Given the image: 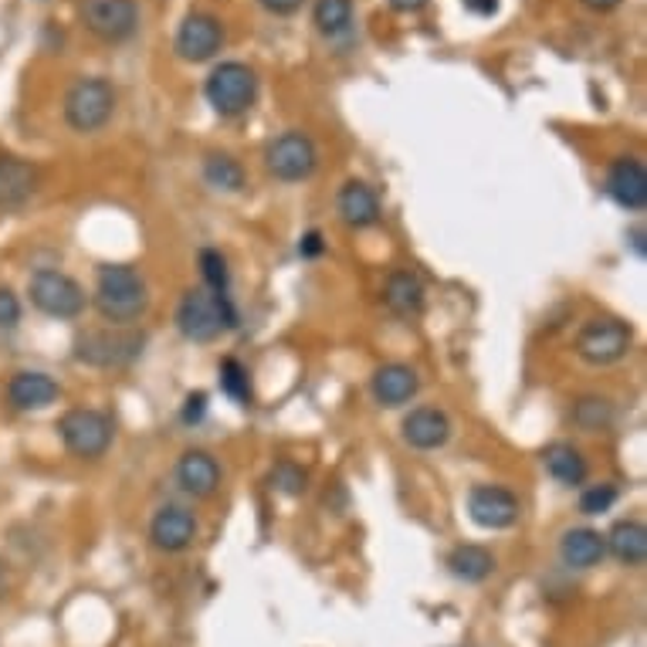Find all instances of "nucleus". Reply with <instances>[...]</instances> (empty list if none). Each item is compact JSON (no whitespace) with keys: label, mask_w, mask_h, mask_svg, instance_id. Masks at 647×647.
Instances as JSON below:
<instances>
[{"label":"nucleus","mask_w":647,"mask_h":647,"mask_svg":"<svg viewBox=\"0 0 647 647\" xmlns=\"http://www.w3.org/2000/svg\"><path fill=\"white\" fill-rule=\"evenodd\" d=\"M92 305L112 326H133L150 309V289L143 272L133 265H102L95 275Z\"/></svg>","instance_id":"1"},{"label":"nucleus","mask_w":647,"mask_h":647,"mask_svg":"<svg viewBox=\"0 0 647 647\" xmlns=\"http://www.w3.org/2000/svg\"><path fill=\"white\" fill-rule=\"evenodd\" d=\"M173 322H176V330H180L183 340L208 346L221 333L237 330L241 315H237L231 295H214L208 289H186L180 305H176Z\"/></svg>","instance_id":"2"},{"label":"nucleus","mask_w":647,"mask_h":647,"mask_svg":"<svg viewBox=\"0 0 647 647\" xmlns=\"http://www.w3.org/2000/svg\"><path fill=\"white\" fill-rule=\"evenodd\" d=\"M61 112H64L69 129H75V133H82V137L99 133L115 112V85L102 75L75 79L72 89L64 92Z\"/></svg>","instance_id":"3"},{"label":"nucleus","mask_w":647,"mask_h":647,"mask_svg":"<svg viewBox=\"0 0 647 647\" xmlns=\"http://www.w3.org/2000/svg\"><path fill=\"white\" fill-rule=\"evenodd\" d=\"M143 346H146V333H140V330H125V326H115V330H89V333H82L75 340L72 356L82 366L119 370V366L137 363L143 356Z\"/></svg>","instance_id":"4"},{"label":"nucleus","mask_w":647,"mask_h":647,"mask_svg":"<svg viewBox=\"0 0 647 647\" xmlns=\"http://www.w3.org/2000/svg\"><path fill=\"white\" fill-rule=\"evenodd\" d=\"M204 95L218 115H244L257 99V75L244 61H221L204 82Z\"/></svg>","instance_id":"5"},{"label":"nucleus","mask_w":647,"mask_h":647,"mask_svg":"<svg viewBox=\"0 0 647 647\" xmlns=\"http://www.w3.org/2000/svg\"><path fill=\"white\" fill-rule=\"evenodd\" d=\"M28 295H31V305L48 315V319H79L89 305V295L85 289L58 269H38L28 282Z\"/></svg>","instance_id":"6"},{"label":"nucleus","mask_w":647,"mask_h":647,"mask_svg":"<svg viewBox=\"0 0 647 647\" xmlns=\"http://www.w3.org/2000/svg\"><path fill=\"white\" fill-rule=\"evenodd\" d=\"M630 346H634L630 322L614 319V315L590 319L576 336V356L587 366H614L630 353Z\"/></svg>","instance_id":"7"},{"label":"nucleus","mask_w":647,"mask_h":647,"mask_svg":"<svg viewBox=\"0 0 647 647\" xmlns=\"http://www.w3.org/2000/svg\"><path fill=\"white\" fill-rule=\"evenodd\" d=\"M79 24L92 38L105 44H119L137 34L140 8L137 0H79Z\"/></svg>","instance_id":"8"},{"label":"nucleus","mask_w":647,"mask_h":647,"mask_svg":"<svg viewBox=\"0 0 647 647\" xmlns=\"http://www.w3.org/2000/svg\"><path fill=\"white\" fill-rule=\"evenodd\" d=\"M58 434H61V444L69 447V455L82 462H95L112 444V421L102 411L79 407L58 421Z\"/></svg>","instance_id":"9"},{"label":"nucleus","mask_w":647,"mask_h":647,"mask_svg":"<svg viewBox=\"0 0 647 647\" xmlns=\"http://www.w3.org/2000/svg\"><path fill=\"white\" fill-rule=\"evenodd\" d=\"M315 166H319V150L312 137L299 133V129H289V133L275 137L265 146V170L282 183H302L315 173Z\"/></svg>","instance_id":"10"},{"label":"nucleus","mask_w":647,"mask_h":647,"mask_svg":"<svg viewBox=\"0 0 647 647\" xmlns=\"http://www.w3.org/2000/svg\"><path fill=\"white\" fill-rule=\"evenodd\" d=\"M519 512H523L519 498L502 485H475L468 492V519L478 529H488V533L512 529L519 523Z\"/></svg>","instance_id":"11"},{"label":"nucleus","mask_w":647,"mask_h":647,"mask_svg":"<svg viewBox=\"0 0 647 647\" xmlns=\"http://www.w3.org/2000/svg\"><path fill=\"white\" fill-rule=\"evenodd\" d=\"M224 44V28L214 14H204V11H193L180 21L176 28V38H173V51L183 58V61H211Z\"/></svg>","instance_id":"12"},{"label":"nucleus","mask_w":647,"mask_h":647,"mask_svg":"<svg viewBox=\"0 0 647 647\" xmlns=\"http://www.w3.org/2000/svg\"><path fill=\"white\" fill-rule=\"evenodd\" d=\"M198 539V515L183 505H163L156 508L153 523H150V543L160 553H183Z\"/></svg>","instance_id":"13"},{"label":"nucleus","mask_w":647,"mask_h":647,"mask_svg":"<svg viewBox=\"0 0 647 647\" xmlns=\"http://www.w3.org/2000/svg\"><path fill=\"white\" fill-rule=\"evenodd\" d=\"M607 193L610 201L627 211V214H637L647 208V170L640 160L634 156H617L607 170Z\"/></svg>","instance_id":"14"},{"label":"nucleus","mask_w":647,"mask_h":647,"mask_svg":"<svg viewBox=\"0 0 647 647\" xmlns=\"http://www.w3.org/2000/svg\"><path fill=\"white\" fill-rule=\"evenodd\" d=\"M417 391H421V376H417V370L407 366V363H383V366L373 373V380H370V394H373V401H376L380 407H391V411L411 404V401L417 397Z\"/></svg>","instance_id":"15"},{"label":"nucleus","mask_w":647,"mask_h":647,"mask_svg":"<svg viewBox=\"0 0 647 647\" xmlns=\"http://www.w3.org/2000/svg\"><path fill=\"white\" fill-rule=\"evenodd\" d=\"M61 397V386L54 376L41 373V370H21L11 376L8 383V404L21 414H31V411H48L51 404H58Z\"/></svg>","instance_id":"16"},{"label":"nucleus","mask_w":647,"mask_h":647,"mask_svg":"<svg viewBox=\"0 0 647 647\" xmlns=\"http://www.w3.org/2000/svg\"><path fill=\"white\" fill-rule=\"evenodd\" d=\"M180 492H186L190 498H211L221 485V468L214 462L211 451H201V447H190L180 455L176 462V472H173Z\"/></svg>","instance_id":"17"},{"label":"nucleus","mask_w":647,"mask_h":647,"mask_svg":"<svg viewBox=\"0 0 647 647\" xmlns=\"http://www.w3.org/2000/svg\"><path fill=\"white\" fill-rule=\"evenodd\" d=\"M38 183H41V173L34 163L21 156H0V208L4 211L28 204L34 198Z\"/></svg>","instance_id":"18"},{"label":"nucleus","mask_w":647,"mask_h":647,"mask_svg":"<svg viewBox=\"0 0 647 647\" xmlns=\"http://www.w3.org/2000/svg\"><path fill=\"white\" fill-rule=\"evenodd\" d=\"M336 214L346 228H373L380 221V198L376 190L363 180H346L340 198H336Z\"/></svg>","instance_id":"19"},{"label":"nucleus","mask_w":647,"mask_h":647,"mask_svg":"<svg viewBox=\"0 0 647 647\" xmlns=\"http://www.w3.org/2000/svg\"><path fill=\"white\" fill-rule=\"evenodd\" d=\"M404 441L417 451H437L451 441V421L437 407H417L404 417L401 424Z\"/></svg>","instance_id":"20"},{"label":"nucleus","mask_w":647,"mask_h":647,"mask_svg":"<svg viewBox=\"0 0 647 647\" xmlns=\"http://www.w3.org/2000/svg\"><path fill=\"white\" fill-rule=\"evenodd\" d=\"M607 556V543L597 529H566L563 539H559V559L569 566V569H594L600 566Z\"/></svg>","instance_id":"21"},{"label":"nucleus","mask_w":647,"mask_h":647,"mask_svg":"<svg viewBox=\"0 0 647 647\" xmlns=\"http://www.w3.org/2000/svg\"><path fill=\"white\" fill-rule=\"evenodd\" d=\"M424 299H427V292H424L421 275L417 272H407V269L394 272L391 279H386V285H383L386 309H391L394 315H401V319L421 315L424 312Z\"/></svg>","instance_id":"22"},{"label":"nucleus","mask_w":647,"mask_h":647,"mask_svg":"<svg viewBox=\"0 0 647 647\" xmlns=\"http://www.w3.org/2000/svg\"><path fill=\"white\" fill-rule=\"evenodd\" d=\"M543 465L549 472L553 482H559L563 488H576L587 482V458L584 451L573 447L569 441H553L546 451H543Z\"/></svg>","instance_id":"23"},{"label":"nucleus","mask_w":647,"mask_h":647,"mask_svg":"<svg viewBox=\"0 0 647 647\" xmlns=\"http://www.w3.org/2000/svg\"><path fill=\"white\" fill-rule=\"evenodd\" d=\"M604 543H607V553H610L617 563H624V566H640L644 556H647V529H644V523H637V519H620V523L604 536Z\"/></svg>","instance_id":"24"},{"label":"nucleus","mask_w":647,"mask_h":647,"mask_svg":"<svg viewBox=\"0 0 647 647\" xmlns=\"http://www.w3.org/2000/svg\"><path fill=\"white\" fill-rule=\"evenodd\" d=\"M447 569L455 579H465V584H482L495 573V556L485 546H455L447 553Z\"/></svg>","instance_id":"25"},{"label":"nucleus","mask_w":647,"mask_h":647,"mask_svg":"<svg viewBox=\"0 0 647 647\" xmlns=\"http://www.w3.org/2000/svg\"><path fill=\"white\" fill-rule=\"evenodd\" d=\"M573 424L584 431V434H604L614 427L617 421V411L607 397H597V394H587V397H579L569 411Z\"/></svg>","instance_id":"26"},{"label":"nucleus","mask_w":647,"mask_h":647,"mask_svg":"<svg viewBox=\"0 0 647 647\" xmlns=\"http://www.w3.org/2000/svg\"><path fill=\"white\" fill-rule=\"evenodd\" d=\"M312 24L326 38H343L353 28V0H315Z\"/></svg>","instance_id":"27"},{"label":"nucleus","mask_w":647,"mask_h":647,"mask_svg":"<svg viewBox=\"0 0 647 647\" xmlns=\"http://www.w3.org/2000/svg\"><path fill=\"white\" fill-rule=\"evenodd\" d=\"M204 180L208 186L221 193H241L244 190V166L231 153H208L204 156Z\"/></svg>","instance_id":"28"},{"label":"nucleus","mask_w":647,"mask_h":647,"mask_svg":"<svg viewBox=\"0 0 647 647\" xmlns=\"http://www.w3.org/2000/svg\"><path fill=\"white\" fill-rule=\"evenodd\" d=\"M218 376H221V391H224L234 404L247 407V404L254 401V394H251V373H247L244 363H237L234 356H228V360H221Z\"/></svg>","instance_id":"29"},{"label":"nucleus","mask_w":647,"mask_h":647,"mask_svg":"<svg viewBox=\"0 0 647 647\" xmlns=\"http://www.w3.org/2000/svg\"><path fill=\"white\" fill-rule=\"evenodd\" d=\"M201 275H204V289L214 295H231V269L228 257L218 247H204L201 251Z\"/></svg>","instance_id":"30"},{"label":"nucleus","mask_w":647,"mask_h":647,"mask_svg":"<svg viewBox=\"0 0 647 647\" xmlns=\"http://www.w3.org/2000/svg\"><path fill=\"white\" fill-rule=\"evenodd\" d=\"M269 485H272V492H279L285 498H299L309 488V472L295 462H279L269 475Z\"/></svg>","instance_id":"31"},{"label":"nucleus","mask_w":647,"mask_h":647,"mask_svg":"<svg viewBox=\"0 0 647 647\" xmlns=\"http://www.w3.org/2000/svg\"><path fill=\"white\" fill-rule=\"evenodd\" d=\"M617 502V488L610 482H600V485H587L584 495H579V512L584 515H604L610 512Z\"/></svg>","instance_id":"32"},{"label":"nucleus","mask_w":647,"mask_h":647,"mask_svg":"<svg viewBox=\"0 0 647 647\" xmlns=\"http://www.w3.org/2000/svg\"><path fill=\"white\" fill-rule=\"evenodd\" d=\"M21 315H24V309H21V299L14 295V289L0 285V333L18 330Z\"/></svg>","instance_id":"33"},{"label":"nucleus","mask_w":647,"mask_h":647,"mask_svg":"<svg viewBox=\"0 0 647 647\" xmlns=\"http://www.w3.org/2000/svg\"><path fill=\"white\" fill-rule=\"evenodd\" d=\"M204 414H208V394H190L186 404H183V411H180L183 424H201Z\"/></svg>","instance_id":"34"},{"label":"nucleus","mask_w":647,"mask_h":647,"mask_svg":"<svg viewBox=\"0 0 647 647\" xmlns=\"http://www.w3.org/2000/svg\"><path fill=\"white\" fill-rule=\"evenodd\" d=\"M257 4H262L269 14H279V18H289V14H295L305 0H257Z\"/></svg>","instance_id":"35"},{"label":"nucleus","mask_w":647,"mask_h":647,"mask_svg":"<svg viewBox=\"0 0 647 647\" xmlns=\"http://www.w3.org/2000/svg\"><path fill=\"white\" fill-rule=\"evenodd\" d=\"M322 251H326V241H322L319 231L302 234V241H299V254H302V257H319Z\"/></svg>","instance_id":"36"},{"label":"nucleus","mask_w":647,"mask_h":647,"mask_svg":"<svg viewBox=\"0 0 647 647\" xmlns=\"http://www.w3.org/2000/svg\"><path fill=\"white\" fill-rule=\"evenodd\" d=\"M465 8L478 18H492L498 14V0H465Z\"/></svg>","instance_id":"37"},{"label":"nucleus","mask_w":647,"mask_h":647,"mask_svg":"<svg viewBox=\"0 0 647 647\" xmlns=\"http://www.w3.org/2000/svg\"><path fill=\"white\" fill-rule=\"evenodd\" d=\"M584 8H590V11H600V14H607V11H614V8H620L624 0H579Z\"/></svg>","instance_id":"38"},{"label":"nucleus","mask_w":647,"mask_h":647,"mask_svg":"<svg viewBox=\"0 0 647 647\" xmlns=\"http://www.w3.org/2000/svg\"><path fill=\"white\" fill-rule=\"evenodd\" d=\"M391 4L397 8V11H421L427 0H391Z\"/></svg>","instance_id":"39"},{"label":"nucleus","mask_w":647,"mask_h":647,"mask_svg":"<svg viewBox=\"0 0 647 647\" xmlns=\"http://www.w3.org/2000/svg\"><path fill=\"white\" fill-rule=\"evenodd\" d=\"M11 590V573H8V563H0V597Z\"/></svg>","instance_id":"40"},{"label":"nucleus","mask_w":647,"mask_h":647,"mask_svg":"<svg viewBox=\"0 0 647 647\" xmlns=\"http://www.w3.org/2000/svg\"><path fill=\"white\" fill-rule=\"evenodd\" d=\"M630 241H634V251L644 257V231H640V228H634V231H630Z\"/></svg>","instance_id":"41"}]
</instances>
